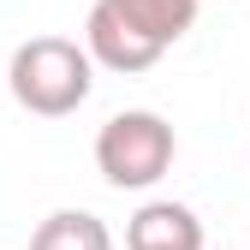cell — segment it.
<instances>
[{
  "label": "cell",
  "mask_w": 250,
  "mask_h": 250,
  "mask_svg": "<svg viewBox=\"0 0 250 250\" xmlns=\"http://www.w3.org/2000/svg\"><path fill=\"white\" fill-rule=\"evenodd\" d=\"M30 250H113V232L102 214L89 208H54L48 221L30 232Z\"/></svg>",
  "instance_id": "obj_5"
},
{
  "label": "cell",
  "mask_w": 250,
  "mask_h": 250,
  "mask_svg": "<svg viewBox=\"0 0 250 250\" xmlns=\"http://www.w3.org/2000/svg\"><path fill=\"white\" fill-rule=\"evenodd\" d=\"M83 48H89V60H96V66L125 72V78L149 72L155 60L167 54V48H155L143 30L125 18L119 6H113V0H96V6H89V18H83Z\"/></svg>",
  "instance_id": "obj_3"
},
{
  "label": "cell",
  "mask_w": 250,
  "mask_h": 250,
  "mask_svg": "<svg viewBox=\"0 0 250 250\" xmlns=\"http://www.w3.org/2000/svg\"><path fill=\"white\" fill-rule=\"evenodd\" d=\"M113 6L131 18L155 48H173L185 30L197 24V6H203V0H113Z\"/></svg>",
  "instance_id": "obj_6"
},
{
  "label": "cell",
  "mask_w": 250,
  "mask_h": 250,
  "mask_svg": "<svg viewBox=\"0 0 250 250\" xmlns=\"http://www.w3.org/2000/svg\"><path fill=\"white\" fill-rule=\"evenodd\" d=\"M6 83H12V102L24 113L66 119V113H78L89 102V89H96V60L72 36H30V42L12 48Z\"/></svg>",
  "instance_id": "obj_1"
},
{
  "label": "cell",
  "mask_w": 250,
  "mask_h": 250,
  "mask_svg": "<svg viewBox=\"0 0 250 250\" xmlns=\"http://www.w3.org/2000/svg\"><path fill=\"white\" fill-rule=\"evenodd\" d=\"M203 221L185 203H143L125 227V250H203Z\"/></svg>",
  "instance_id": "obj_4"
},
{
  "label": "cell",
  "mask_w": 250,
  "mask_h": 250,
  "mask_svg": "<svg viewBox=\"0 0 250 250\" xmlns=\"http://www.w3.org/2000/svg\"><path fill=\"white\" fill-rule=\"evenodd\" d=\"M173 155H179V137L161 113L149 107H125L113 113L102 131H96V167L113 191H149L173 173Z\"/></svg>",
  "instance_id": "obj_2"
}]
</instances>
